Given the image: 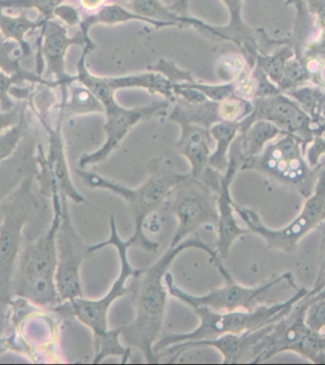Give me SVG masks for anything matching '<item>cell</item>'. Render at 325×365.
Returning <instances> with one entry per match:
<instances>
[{"label": "cell", "instance_id": "obj_40", "mask_svg": "<svg viewBox=\"0 0 325 365\" xmlns=\"http://www.w3.org/2000/svg\"><path fill=\"white\" fill-rule=\"evenodd\" d=\"M14 340V336H11V337L9 338L0 339V354H2V353L11 349V346H13Z\"/></svg>", "mask_w": 325, "mask_h": 365}, {"label": "cell", "instance_id": "obj_3", "mask_svg": "<svg viewBox=\"0 0 325 365\" xmlns=\"http://www.w3.org/2000/svg\"><path fill=\"white\" fill-rule=\"evenodd\" d=\"M309 292L306 287H301L286 300L261 304L249 310L216 312L208 307H192V310L196 313L200 320L197 329L184 334H172L160 338L154 346L155 354L158 358V354L161 351L174 344L211 340L227 334H244L277 323L281 319L289 314L296 304L306 297Z\"/></svg>", "mask_w": 325, "mask_h": 365}, {"label": "cell", "instance_id": "obj_26", "mask_svg": "<svg viewBox=\"0 0 325 365\" xmlns=\"http://www.w3.org/2000/svg\"><path fill=\"white\" fill-rule=\"evenodd\" d=\"M45 20L40 19L39 21L29 19L26 11L19 16H11L6 14L0 9V33L3 38L19 43L26 53L31 54V45L26 40V36L31 31L41 29Z\"/></svg>", "mask_w": 325, "mask_h": 365}, {"label": "cell", "instance_id": "obj_18", "mask_svg": "<svg viewBox=\"0 0 325 365\" xmlns=\"http://www.w3.org/2000/svg\"><path fill=\"white\" fill-rule=\"evenodd\" d=\"M115 2L126 6L129 10L146 19L158 22L169 23L174 27L185 28L191 26L211 38L226 41V38H224L226 36L219 31L218 26L208 24L203 20L191 16H181L171 11L169 6L163 4L161 0H116Z\"/></svg>", "mask_w": 325, "mask_h": 365}, {"label": "cell", "instance_id": "obj_20", "mask_svg": "<svg viewBox=\"0 0 325 365\" xmlns=\"http://www.w3.org/2000/svg\"><path fill=\"white\" fill-rule=\"evenodd\" d=\"M131 21L146 23V24L154 26L155 29L174 27L169 23L154 21V20L141 16L139 14H135L134 11L129 10L126 6L116 2L103 5L99 10L82 17V21L80 23L79 27L83 36L90 37L89 31L94 26L99 24L114 26Z\"/></svg>", "mask_w": 325, "mask_h": 365}, {"label": "cell", "instance_id": "obj_37", "mask_svg": "<svg viewBox=\"0 0 325 365\" xmlns=\"http://www.w3.org/2000/svg\"><path fill=\"white\" fill-rule=\"evenodd\" d=\"M54 16L61 20L63 24L67 26L68 28L79 26L82 21L79 9L73 5L65 4V3L56 9Z\"/></svg>", "mask_w": 325, "mask_h": 365}, {"label": "cell", "instance_id": "obj_17", "mask_svg": "<svg viewBox=\"0 0 325 365\" xmlns=\"http://www.w3.org/2000/svg\"><path fill=\"white\" fill-rule=\"evenodd\" d=\"M177 125L180 126L181 133L175 148L188 160L191 165L189 174L195 179L204 180L218 192L221 173L209 166L214 143L209 128L188 122H179Z\"/></svg>", "mask_w": 325, "mask_h": 365}, {"label": "cell", "instance_id": "obj_7", "mask_svg": "<svg viewBox=\"0 0 325 365\" xmlns=\"http://www.w3.org/2000/svg\"><path fill=\"white\" fill-rule=\"evenodd\" d=\"M109 228H111V235L108 240L91 245V249L94 252L111 246L116 249L119 255V275L115 279L111 289L102 298L91 300L82 296L73 300L62 302L54 309V312H59L65 317H74L81 322L84 326L93 331L94 338L108 331L109 309L115 301L129 292V287H126L129 279L134 278L141 272V269H134L129 263V247L126 240L121 238L114 215L109 217Z\"/></svg>", "mask_w": 325, "mask_h": 365}, {"label": "cell", "instance_id": "obj_16", "mask_svg": "<svg viewBox=\"0 0 325 365\" xmlns=\"http://www.w3.org/2000/svg\"><path fill=\"white\" fill-rule=\"evenodd\" d=\"M241 159L234 148L230 149L229 166L220 175V186L217 192L218 223L216 252L221 261L229 257L230 250L236 240L249 234V230L239 225L234 202L231 195V184L240 170Z\"/></svg>", "mask_w": 325, "mask_h": 365}, {"label": "cell", "instance_id": "obj_21", "mask_svg": "<svg viewBox=\"0 0 325 365\" xmlns=\"http://www.w3.org/2000/svg\"><path fill=\"white\" fill-rule=\"evenodd\" d=\"M107 81L114 91L141 88L151 94H159L171 103L176 99L174 91V83L158 71L151 70L128 76L107 77Z\"/></svg>", "mask_w": 325, "mask_h": 365}, {"label": "cell", "instance_id": "obj_12", "mask_svg": "<svg viewBox=\"0 0 325 365\" xmlns=\"http://www.w3.org/2000/svg\"><path fill=\"white\" fill-rule=\"evenodd\" d=\"M102 103L105 108L106 116L105 143L96 151L83 155L79 160V168L85 169L87 166L105 163L119 148L126 135L137 123L151 118L165 116L171 106L169 101L164 100L144 106L126 108L116 102L114 95L103 101Z\"/></svg>", "mask_w": 325, "mask_h": 365}, {"label": "cell", "instance_id": "obj_5", "mask_svg": "<svg viewBox=\"0 0 325 365\" xmlns=\"http://www.w3.org/2000/svg\"><path fill=\"white\" fill-rule=\"evenodd\" d=\"M304 152L300 138L284 133L267 143L260 153L244 160L240 170L258 172L307 198L314 191L325 163L313 168L304 158Z\"/></svg>", "mask_w": 325, "mask_h": 365}, {"label": "cell", "instance_id": "obj_39", "mask_svg": "<svg viewBox=\"0 0 325 365\" xmlns=\"http://www.w3.org/2000/svg\"><path fill=\"white\" fill-rule=\"evenodd\" d=\"M106 1L107 0H79L81 7L85 9L86 11H91V13L101 8L103 5H105Z\"/></svg>", "mask_w": 325, "mask_h": 365}, {"label": "cell", "instance_id": "obj_1", "mask_svg": "<svg viewBox=\"0 0 325 365\" xmlns=\"http://www.w3.org/2000/svg\"><path fill=\"white\" fill-rule=\"evenodd\" d=\"M191 249L206 252L217 269L224 266L216 251L199 238L191 237L186 238L177 246H169L156 262L149 268L141 269L140 274L134 278L132 295L135 317L131 324L121 327V341L125 346L141 352L146 364H160L154 352V346L162 333L168 306L169 292L165 276L178 255Z\"/></svg>", "mask_w": 325, "mask_h": 365}, {"label": "cell", "instance_id": "obj_31", "mask_svg": "<svg viewBox=\"0 0 325 365\" xmlns=\"http://www.w3.org/2000/svg\"><path fill=\"white\" fill-rule=\"evenodd\" d=\"M66 0H0V9H17V10L39 11L45 21L54 19L57 7L64 4Z\"/></svg>", "mask_w": 325, "mask_h": 365}, {"label": "cell", "instance_id": "obj_41", "mask_svg": "<svg viewBox=\"0 0 325 365\" xmlns=\"http://www.w3.org/2000/svg\"><path fill=\"white\" fill-rule=\"evenodd\" d=\"M315 295L320 296V297H325V287H324L323 289L321 290L320 292L317 293V294Z\"/></svg>", "mask_w": 325, "mask_h": 365}, {"label": "cell", "instance_id": "obj_36", "mask_svg": "<svg viewBox=\"0 0 325 365\" xmlns=\"http://www.w3.org/2000/svg\"><path fill=\"white\" fill-rule=\"evenodd\" d=\"M28 101H21L16 108L8 111H0V133L8 130L17 125L21 120L23 114L27 111Z\"/></svg>", "mask_w": 325, "mask_h": 365}, {"label": "cell", "instance_id": "obj_33", "mask_svg": "<svg viewBox=\"0 0 325 365\" xmlns=\"http://www.w3.org/2000/svg\"><path fill=\"white\" fill-rule=\"evenodd\" d=\"M189 86V87L196 88L201 93L205 95L206 99L212 102H223L229 99V97L236 95V88L233 83L224 82L223 84H206V83H200L195 81V79L189 82H183Z\"/></svg>", "mask_w": 325, "mask_h": 365}, {"label": "cell", "instance_id": "obj_4", "mask_svg": "<svg viewBox=\"0 0 325 365\" xmlns=\"http://www.w3.org/2000/svg\"><path fill=\"white\" fill-rule=\"evenodd\" d=\"M54 220L46 234L23 252L14 275L13 290L17 297L36 306L54 309L60 301L57 292L56 232L61 215V195H54Z\"/></svg>", "mask_w": 325, "mask_h": 365}, {"label": "cell", "instance_id": "obj_34", "mask_svg": "<svg viewBox=\"0 0 325 365\" xmlns=\"http://www.w3.org/2000/svg\"><path fill=\"white\" fill-rule=\"evenodd\" d=\"M23 82L26 81L21 77L10 76V74L0 71V108H1V111H8L16 108L17 103L11 100V91L14 85H19Z\"/></svg>", "mask_w": 325, "mask_h": 365}, {"label": "cell", "instance_id": "obj_8", "mask_svg": "<svg viewBox=\"0 0 325 365\" xmlns=\"http://www.w3.org/2000/svg\"><path fill=\"white\" fill-rule=\"evenodd\" d=\"M236 215L244 221L246 228L263 238L267 248L293 255L299 244L309 232L318 229L325 220V165L319 175L314 191L306 198L303 209L297 217L281 229H270L255 210L234 202Z\"/></svg>", "mask_w": 325, "mask_h": 365}, {"label": "cell", "instance_id": "obj_29", "mask_svg": "<svg viewBox=\"0 0 325 365\" xmlns=\"http://www.w3.org/2000/svg\"><path fill=\"white\" fill-rule=\"evenodd\" d=\"M31 129L27 113L25 112L17 125L0 133V165L10 159L16 153L20 143H22Z\"/></svg>", "mask_w": 325, "mask_h": 365}, {"label": "cell", "instance_id": "obj_23", "mask_svg": "<svg viewBox=\"0 0 325 365\" xmlns=\"http://www.w3.org/2000/svg\"><path fill=\"white\" fill-rule=\"evenodd\" d=\"M31 54L26 53L24 48L19 43L11 40H0V71L10 76L21 77L25 81L36 85H46L56 88V82L39 76L37 73H31L21 67L22 60L29 58Z\"/></svg>", "mask_w": 325, "mask_h": 365}, {"label": "cell", "instance_id": "obj_42", "mask_svg": "<svg viewBox=\"0 0 325 365\" xmlns=\"http://www.w3.org/2000/svg\"><path fill=\"white\" fill-rule=\"evenodd\" d=\"M2 39H4V38H3L2 34H1V33H0V40H2Z\"/></svg>", "mask_w": 325, "mask_h": 365}, {"label": "cell", "instance_id": "obj_13", "mask_svg": "<svg viewBox=\"0 0 325 365\" xmlns=\"http://www.w3.org/2000/svg\"><path fill=\"white\" fill-rule=\"evenodd\" d=\"M40 30L37 38L36 73L42 76L46 65V79L50 80V77L56 79L54 81L61 91V101L66 102L68 86L74 81V76L66 73V56L69 48L76 45L84 47L91 37H85L81 31L79 36L71 37L68 34L67 26L53 19L46 21Z\"/></svg>", "mask_w": 325, "mask_h": 365}, {"label": "cell", "instance_id": "obj_19", "mask_svg": "<svg viewBox=\"0 0 325 365\" xmlns=\"http://www.w3.org/2000/svg\"><path fill=\"white\" fill-rule=\"evenodd\" d=\"M229 14V22L226 26H218V30L227 37L229 41L234 43L246 57L249 64L255 67V57L261 53L257 40L251 29L243 19L244 0H221Z\"/></svg>", "mask_w": 325, "mask_h": 365}, {"label": "cell", "instance_id": "obj_35", "mask_svg": "<svg viewBox=\"0 0 325 365\" xmlns=\"http://www.w3.org/2000/svg\"><path fill=\"white\" fill-rule=\"evenodd\" d=\"M321 232L320 247H319V269L317 278L311 290L307 293V296H313L320 292L325 287V220L318 227Z\"/></svg>", "mask_w": 325, "mask_h": 365}, {"label": "cell", "instance_id": "obj_28", "mask_svg": "<svg viewBox=\"0 0 325 365\" xmlns=\"http://www.w3.org/2000/svg\"><path fill=\"white\" fill-rule=\"evenodd\" d=\"M293 56H295V51L291 45L270 56L261 51L255 57V67L260 68L273 84L280 88L284 81L287 63Z\"/></svg>", "mask_w": 325, "mask_h": 365}, {"label": "cell", "instance_id": "obj_2", "mask_svg": "<svg viewBox=\"0 0 325 365\" xmlns=\"http://www.w3.org/2000/svg\"><path fill=\"white\" fill-rule=\"evenodd\" d=\"M146 170L148 178L136 188L124 186L85 169L77 168L76 172L89 188L106 190L119 195L128 204L134 221V234L126 240L129 249L156 252L159 243L149 240L146 235V220L165 204L171 190L185 180L189 174L180 173L172 160L165 157L152 159L146 165Z\"/></svg>", "mask_w": 325, "mask_h": 365}, {"label": "cell", "instance_id": "obj_38", "mask_svg": "<svg viewBox=\"0 0 325 365\" xmlns=\"http://www.w3.org/2000/svg\"><path fill=\"white\" fill-rule=\"evenodd\" d=\"M169 7L181 16H191L189 10V0H175L174 4L169 5Z\"/></svg>", "mask_w": 325, "mask_h": 365}, {"label": "cell", "instance_id": "obj_25", "mask_svg": "<svg viewBox=\"0 0 325 365\" xmlns=\"http://www.w3.org/2000/svg\"><path fill=\"white\" fill-rule=\"evenodd\" d=\"M64 108L65 115L85 116L89 114H104L105 108L96 96L85 86L76 81L68 86V98L65 103H60Z\"/></svg>", "mask_w": 325, "mask_h": 365}, {"label": "cell", "instance_id": "obj_30", "mask_svg": "<svg viewBox=\"0 0 325 365\" xmlns=\"http://www.w3.org/2000/svg\"><path fill=\"white\" fill-rule=\"evenodd\" d=\"M253 110L251 100L233 95L229 99L219 103L218 113L221 120L241 123Z\"/></svg>", "mask_w": 325, "mask_h": 365}, {"label": "cell", "instance_id": "obj_14", "mask_svg": "<svg viewBox=\"0 0 325 365\" xmlns=\"http://www.w3.org/2000/svg\"><path fill=\"white\" fill-rule=\"evenodd\" d=\"M251 102L253 110L240 123V132L246 130L257 120H267L274 123L281 131L300 138L304 142V151L307 145L314 140L313 135L317 129L313 128L314 123L311 118L284 92L253 98Z\"/></svg>", "mask_w": 325, "mask_h": 365}, {"label": "cell", "instance_id": "obj_32", "mask_svg": "<svg viewBox=\"0 0 325 365\" xmlns=\"http://www.w3.org/2000/svg\"><path fill=\"white\" fill-rule=\"evenodd\" d=\"M306 324L312 332L325 331V297L318 295L306 296Z\"/></svg>", "mask_w": 325, "mask_h": 365}, {"label": "cell", "instance_id": "obj_6", "mask_svg": "<svg viewBox=\"0 0 325 365\" xmlns=\"http://www.w3.org/2000/svg\"><path fill=\"white\" fill-rule=\"evenodd\" d=\"M224 284L219 289L211 290L208 294L197 296L185 292L175 284L174 275L166 272L165 283L169 294L189 307H208L216 312H234L249 310L261 304H273L270 295L284 294L289 289H297L291 272L276 276L271 280L258 287H244L238 284L227 271L221 274Z\"/></svg>", "mask_w": 325, "mask_h": 365}, {"label": "cell", "instance_id": "obj_9", "mask_svg": "<svg viewBox=\"0 0 325 365\" xmlns=\"http://www.w3.org/2000/svg\"><path fill=\"white\" fill-rule=\"evenodd\" d=\"M166 202L177 220L171 247L177 246L203 227L217 226V192L202 180L189 174L174 186Z\"/></svg>", "mask_w": 325, "mask_h": 365}, {"label": "cell", "instance_id": "obj_10", "mask_svg": "<svg viewBox=\"0 0 325 365\" xmlns=\"http://www.w3.org/2000/svg\"><path fill=\"white\" fill-rule=\"evenodd\" d=\"M62 207L56 232L57 267L56 282L60 301L82 297V264L94 251L74 228L69 210L68 198L61 195Z\"/></svg>", "mask_w": 325, "mask_h": 365}, {"label": "cell", "instance_id": "obj_11", "mask_svg": "<svg viewBox=\"0 0 325 365\" xmlns=\"http://www.w3.org/2000/svg\"><path fill=\"white\" fill-rule=\"evenodd\" d=\"M59 109V122L54 128L46 118L39 117L49 134V149L45 153L41 145L37 146V179L43 195L51 197L54 194H59L79 204L84 202L85 198L71 180L62 135L65 112L61 106Z\"/></svg>", "mask_w": 325, "mask_h": 365}, {"label": "cell", "instance_id": "obj_22", "mask_svg": "<svg viewBox=\"0 0 325 365\" xmlns=\"http://www.w3.org/2000/svg\"><path fill=\"white\" fill-rule=\"evenodd\" d=\"M284 133L286 132L281 131L274 123L267 120H257L246 130L239 133L232 146L244 162L260 153L267 143Z\"/></svg>", "mask_w": 325, "mask_h": 365}, {"label": "cell", "instance_id": "obj_27", "mask_svg": "<svg viewBox=\"0 0 325 365\" xmlns=\"http://www.w3.org/2000/svg\"><path fill=\"white\" fill-rule=\"evenodd\" d=\"M94 364H99L109 357H120L122 359L121 364H126L131 356V347L125 346L121 341V327L109 329L104 334L94 338Z\"/></svg>", "mask_w": 325, "mask_h": 365}, {"label": "cell", "instance_id": "obj_24", "mask_svg": "<svg viewBox=\"0 0 325 365\" xmlns=\"http://www.w3.org/2000/svg\"><path fill=\"white\" fill-rule=\"evenodd\" d=\"M209 131L216 146L209 158V166L223 173L229 166L230 149L240 133V123L221 120L211 125Z\"/></svg>", "mask_w": 325, "mask_h": 365}, {"label": "cell", "instance_id": "obj_15", "mask_svg": "<svg viewBox=\"0 0 325 365\" xmlns=\"http://www.w3.org/2000/svg\"><path fill=\"white\" fill-rule=\"evenodd\" d=\"M31 180L22 182L14 202L9 206L4 220L0 225V297L7 296L11 284V272L16 262L22 229L31 212L34 197L31 192Z\"/></svg>", "mask_w": 325, "mask_h": 365}]
</instances>
